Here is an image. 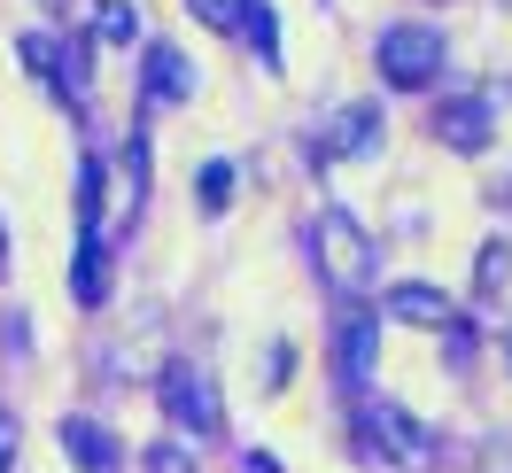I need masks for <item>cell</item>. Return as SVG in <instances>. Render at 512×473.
<instances>
[{
	"label": "cell",
	"instance_id": "1",
	"mask_svg": "<svg viewBox=\"0 0 512 473\" xmlns=\"http://www.w3.org/2000/svg\"><path fill=\"white\" fill-rule=\"evenodd\" d=\"M311 264H319V280L334 287V295H365L373 272H381V241H373L350 210H319V225H311Z\"/></svg>",
	"mask_w": 512,
	"mask_h": 473
},
{
	"label": "cell",
	"instance_id": "9",
	"mask_svg": "<svg viewBox=\"0 0 512 473\" xmlns=\"http://www.w3.org/2000/svg\"><path fill=\"white\" fill-rule=\"evenodd\" d=\"M388 318H396V326H427V334H443L450 318H458V303H450L443 287H427V280H404V287H388Z\"/></svg>",
	"mask_w": 512,
	"mask_h": 473
},
{
	"label": "cell",
	"instance_id": "20",
	"mask_svg": "<svg viewBox=\"0 0 512 473\" xmlns=\"http://www.w3.org/2000/svg\"><path fill=\"white\" fill-rule=\"evenodd\" d=\"M241 8H249V0H194V16H202L210 32H241Z\"/></svg>",
	"mask_w": 512,
	"mask_h": 473
},
{
	"label": "cell",
	"instance_id": "17",
	"mask_svg": "<svg viewBox=\"0 0 512 473\" xmlns=\"http://www.w3.org/2000/svg\"><path fill=\"white\" fill-rule=\"evenodd\" d=\"M140 473H194V442L156 435V442H148V458H140Z\"/></svg>",
	"mask_w": 512,
	"mask_h": 473
},
{
	"label": "cell",
	"instance_id": "18",
	"mask_svg": "<svg viewBox=\"0 0 512 473\" xmlns=\"http://www.w3.org/2000/svg\"><path fill=\"white\" fill-rule=\"evenodd\" d=\"M241 39H249L264 63H280V32H272V8H264V0H249V8H241Z\"/></svg>",
	"mask_w": 512,
	"mask_h": 473
},
{
	"label": "cell",
	"instance_id": "19",
	"mask_svg": "<svg viewBox=\"0 0 512 473\" xmlns=\"http://www.w3.org/2000/svg\"><path fill=\"white\" fill-rule=\"evenodd\" d=\"M474 349H481V334L466 326V318H450V326H443V365H450V373H466V365H474Z\"/></svg>",
	"mask_w": 512,
	"mask_h": 473
},
{
	"label": "cell",
	"instance_id": "21",
	"mask_svg": "<svg viewBox=\"0 0 512 473\" xmlns=\"http://www.w3.org/2000/svg\"><path fill=\"white\" fill-rule=\"evenodd\" d=\"M288 373H295V349H288V342H272V373H264V380L280 388V380H288Z\"/></svg>",
	"mask_w": 512,
	"mask_h": 473
},
{
	"label": "cell",
	"instance_id": "23",
	"mask_svg": "<svg viewBox=\"0 0 512 473\" xmlns=\"http://www.w3.org/2000/svg\"><path fill=\"white\" fill-rule=\"evenodd\" d=\"M0 272H8V233H0Z\"/></svg>",
	"mask_w": 512,
	"mask_h": 473
},
{
	"label": "cell",
	"instance_id": "2",
	"mask_svg": "<svg viewBox=\"0 0 512 473\" xmlns=\"http://www.w3.org/2000/svg\"><path fill=\"white\" fill-rule=\"evenodd\" d=\"M156 404H163V419H171L179 435H218L225 427L218 380H210V365H194V357H171L156 373Z\"/></svg>",
	"mask_w": 512,
	"mask_h": 473
},
{
	"label": "cell",
	"instance_id": "6",
	"mask_svg": "<svg viewBox=\"0 0 512 473\" xmlns=\"http://www.w3.org/2000/svg\"><path fill=\"white\" fill-rule=\"evenodd\" d=\"M16 55H24V70H32L39 86H55L70 109L86 101V55H78V47H63V39H47V32H24Z\"/></svg>",
	"mask_w": 512,
	"mask_h": 473
},
{
	"label": "cell",
	"instance_id": "8",
	"mask_svg": "<svg viewBox=\"0 0 512 473\" xmlns=\"http://www.w3.org/2000/svg\"><path fill=\"white\" fill-rule=\"evenodd\" d=\"M373 311L350 295V311L334 318V357H342V388H365V373H373Z\"/></svg>",
	"mask_w": 512,
	"mask_h": 473
},
{
	"label": "cell",
	"instance_id": "4",
	"mask_svg": "<svg viewBox=\"0 0 512 473\" xmlns=\"http://www.w3.org/2000/svg\"><path fill=\"white\" fill-rule=\"evenodd\" d=\"M101 179H109V218H94V233H101V241H117V233H132L140 210H148V132H132Z\"/></svg>",
	"mask_w": 512,
	"mask_h": 473
},
{
	"label": "cell",
	"instance_id": "15",
	"mask_svg": "<svg viewBox=\"0 0 512 473\" xmlns=\"http://www.w3.org/2000/svg\"><path fill=\"white\" fill-rule=\"evenodd\" d=\"M505 280H512V241H481V256H474V303L505 295Z\"/></svg>",
	"mask_w": 512,
	"mask_h": 473
},
{
	"label": "cell",
	"instance_id": "16",
	"mask_svg": "<svg viewBox=\"0 0 512 473\" xmlns=\"http://www.w3.org/2000/svg\"><path fill=\"white\" fill-rule=\"evenodd\" d=\"M101 39H109V47H132V39H140V16H132L125 0H101L94 8V47Z\"/></svg>",
	"mask_w": 512,
	"mask_h": 473
},
{
	"label": "cell",
	"instance_id": "12",
	"mask_svg": "<svg viewBox=\"0 0 512 473\" xmlns=\"http://www.w3.org/2000/svg\"><path fill=\"white\" fill-rule=\"evenodd\" d=\"M334 148L342 156H373L381 148V101H342L334 109Z\"/></svg>",
	"mask_w": 512,
	"mask_h": 473
},
{
	"label": "cell",
	"instance_id": "10",
	"mask_svg": "<svg viewBox=\"0 0 512 473\" xmlns=\"http://www.w3.org/2000/svg\"><path fill=\"white\" fill-rule=\"evenodd\" d=\"M55 435H63V450H70V466H78V473H117V466H125L117 435H109V427H94V419H63Z\"/></svg>",
	"mask_w": 512,
	"mask_h": 473
},
{
	"label": "cell",
	"instance_id": "11",
	"mask_svg": "<svg viewBox=\"0 0 512 473\" xmlns=\"http://www.w3.org/2000/svg\"><path fill=\"white\" fill-rule=\"evenodd\" d=\"M140 94L148 101H187L194 94V70H187V55H179L171 39H156V47L140 55Z\"/></svg>",
	"mask_w": 512,
	"mask_h": 473
},
{
	"label": "cell",
	"instance_id": "24",
	"mask_svg": "<svg viewBox=\"0 0 512 473\" xmlns=\"http://www.w3.org/2000/svg\"><path fill=\"white\" fill-rule=\"evenodd\" d=\"M505 357H512V334H505Z\"/></svg>",
	"mask_w": 512,
	"mask_h": 473
},
{
	"label": "cell",
	"instance_id": "25",
	"mask_svg": "<svg viewBox=\"0 0 512 473\" xmlns=\"http://www.w3.org/2000/svg\"><path fill=\"white\" fill-rule=\"evenodd\" d=\"M505 202H512V187H505Z\"/></svg>",
	"mask_w": 512,
	"mask_h": 473
},
{
	"label": "cell",
	"instance_id": "14",
	"mask_svg": "<svg viewBox=\"0 0 512 473\" xmlns=\"http://www.w3.org/2000/svg\"><path fill=\"white\" fill-rule=\"evenodd\" d=\"M233 194H241V171H233L225 156H210L202 171H194V202H202L210 218H218V210H233Z\"/></svg>",
	"mask_w": 512,
	"mask_h": 473
},
{
	"label": "cell",
	"instance_id": "3",
	"mask_svg": "<svg viewBox=\"0 0 512 473\" xmlns=\"http://www.w3.org/2000/svg\"><path fill=\"white\" fill-rule=\"evenodd\" d=\"M381 78L396 94H427L443 78V32L435 24H388L381 32Z\"/></svg>",
	"mask_w": 512,
	"mask_h": 473
},
{
	"label": "cell",
	"instance_id": "7",
	"mask_svg": "<svg viewBox=\"0 0 512 473\" xmlns=\"http://www.w3.org/2000/svg\"><path fill=\"white\" fill-rule=\"evenodd\" d=\"M435 140H443V148H458V156H481V148L497 140L489 101H481V94H450L443 109H435Z\"/></svg>",
	"mask_w": 512,
	"mask_h": 473
},
{
	"label": "cell",
	"instance_id": "13",
	"mask_svg": "<svg viewBox=\"0 0 512 473\" xmlns=\"http://www.w3.org/2000/svg\"><path fill=\"white\" fill-rule=\"evenodd\" d=\"M70 295L94 311L101 295H109V241H101L94 225H86V241H78V264H70Z\"/></svg>",
	"mask_w": 512,
	"mask_h": 473
},
{
	"label": "cell",
	"instance_id": "22",
	"mask_svg": "<svg viewBox=\"0 0 512 473\" xmlns=\"http://www.w3.org/2000/svg\"><path fill=\"white\" fill-rule=\"evenodd\" d=\"M8 458H16V419L0 411V473H8Z\"/></svg>",
	"mask_w": 512,
	"mask_h": 473
},
{
	"label": "cell",
	"instance_id": "5",
	"mask_svg": "<svg viewBox=\"0 0 512 473\" xmlns=\"http://www.w3.org/2000/svg\"><path fill=\"white\" fill-rule=\"evenodd\" d=\"M365 450L373 458H388V466H427L435 458V435H427V419L419 411H404V404H365Z\"/></svg>",
	"mask_w": 512,
	"mask_h": 473
}]
</instances>
